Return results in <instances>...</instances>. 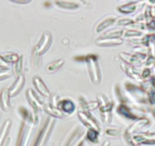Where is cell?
Segmentation results:
<instances>
[{"mask_svg":"<svg viewBox=\"0 0 155 146\" xmlns=\"http://www.w3.org/2000/svg\"><path fill=\"white\" fill-rule=\"evenodd\" d=\"M1 104H2V107L7 111L8 107V98L7 90H3L1 94Z\"/></svg>","mask_w":155,"mask_h":146,"instance_id":"6da1fadb","label":"cell"},{"mask_svg":"<svg viewBox=\"0 0 155 146\" xmlns=\"http://www.w3.org/2000/svg\"><path fill=\"white\" fill-rule=\"evenodd\" d=\"M8 76H9V71L8 70L0 69V80L7 78Z\"/></svg>","mask_w":155,"mask_h":146,"instance_id":"7a4b0ae2","label":"cell"},{"mask_svg":"<svg viewBox=\"0 0 155 146\" xmlns=\"http://www.w3.org/2000/svg\"><path fill=\"white\" fill-rule=\"evenodd\" d=\"M8 65V64L5 62V61H4L2 59V58L0 56V66H2V67H6Z\"/></svg>","mask_w":155,"mask_h":146,"instance_id":"3957f363","label":"cell"}]
</instances>
